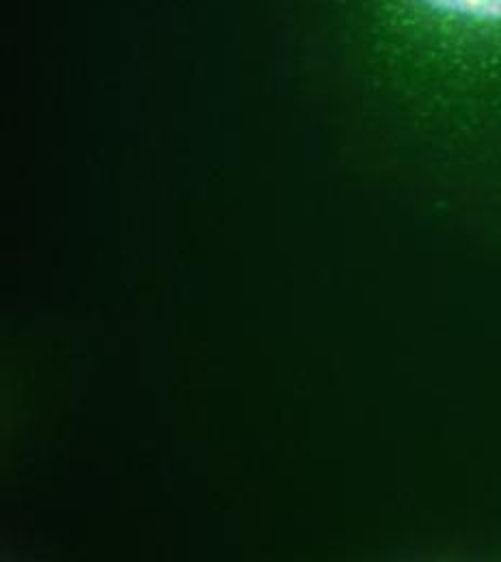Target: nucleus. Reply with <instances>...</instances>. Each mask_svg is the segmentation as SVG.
I'll return each mask as SVG.
<instances>
[{
	"instance_id": "1",
	"label": "nucleus",
	"mask_w": 501,
	"mask_h": 562,
	"mask_svg": "<svg viewBox=\"0 0 501 562\" xmlns=\"http://www.w3.org/2000/svg\"><path fill=\"white\" fill-rule=\"evenodd\" d=\"M429 26L501 48V0H405Z\"/></svg>"
}]
</instances>
